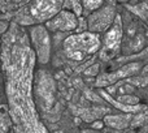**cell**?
<instances>
[{
	"label": "cell",
	"instance_id": "obj_1",
	"mask_svg": "<svg viewBox=\"0 0 148 133\" xmlns=\"http://www.w3.org/2000/svg\"><path fill=\"white\" fill-rule=\"evenodd\" d=\"M100 39L94 33H82L70 35L64 43V51L66 56L75 62L90 57L99 50Z\"/></svg>",
	"mask_w": 148,
	"mask_h": 133
},
{
	"label": "cell",
	"instance_id": "obj_2",
	"mask_svg": "<svg viewBox=\"0 0 148 133\" xmlns=\"http://www.w3.org/2000/svg\"><path fill=\"white\" fill-rule=\"evenodd\" d=\"M116 22L113 25V28L105 34L104 37V51L101 54L103 59H108L110 54H114L118 50L122 41V24H121V18L117 16V18H114Z\"/></svg>",
	"mask_w": 148,
	"mask_h": 133
},
{
	"label": "cell",
	"instance_id": "obj_3",
	"mask_svg": "<svg viewBox=\"0 0 148 133\" xmlns=\"http://www.w3.org/2000/svg\"><path fill=\"white\" fill-rule=\"evenodd\" d=\"M116 12L113 5H108L105 8H101L100 10L92 13L88 18V26L92 31H101L109 28L110 24L114 21Z\"/></svg>",
	"mask_w": 148,
	"mask_h": 133
},
{
	"label": "cell",
	"instance_id": "obj_4",
	"mask_svg": "<svg viewBox=\"0 0 148 133\" xmlns=\"http://www.w3.org/2000/svg\"><path fill=\"white\" fill-rule=\"evenodd\" d=\"M77 17L73 12L69 10H61L57 12L53 17L48 18L47 28L51 30H61V31H70L77 29Z\"/></svg>",
	"mask_w": 148,
	"mask_h": 133
},
{
	"label": "cell",
	"instance_id": "obj_5",
	"mask_svg": "<svg viewBox=\"0 0 148 133\" xmlns=\"http://www.w3.org/2000/svg\"><path fill=\"white\" fill-rule=\"evenodd\" d=\"M60 5L61 0H36L31 7V15L39 21L48 20L59 12Z\"/></svg>",
	"mask_w": 148,
	"mask_h": 133
},
{
	"label": "cell",
	"instance_id": "obj_6",
	"mask_svg": "<svg viewBox=\"0 0 148 133\" xmlns=\"http://www.w3.org/2000/svg\"><path fill=\"white\" fill-rule=\"evenodd\" d=\"M103 4V0H83V8L87 10H95L100 8Z\"/></svg>",
	"mask_w": 148,
	"mask_h": 133
},
{
	"label": "cell",
	"instance_id": "obj_7",
	"mask_svg": "<svg viewBox=\"0 0 148 133\" xmlns=\"http://www.w3.org/2000/svg\"><path fill=\"white\" fill-rule=\"evenodd\" d=\"M133 9H135L136 12H138V15L140 16V17L143 18V20H144V18H146L147 7H146V4H144V3H143V4H140V5H139V7H136V8H133Z\"/></svg>",
	"mask_w": 148,
	"mask_h": 133
},
{
	"label": "cell",
	"instance_id": "obj_8",
	"mask_svg": "<svg viewBox=\"0 0 148 133\" xmlns=\"http://www.w3.org/2000/svg\"><path fill=\"white\" fill-rule=\"evenodd\" d=\"M94 127H95V128H96V127H97V128H100V127H101V124H100V123H95Z\"/></svg>",
	"mask_w": 148,
	"mask_h": 133
}]
</instances>
